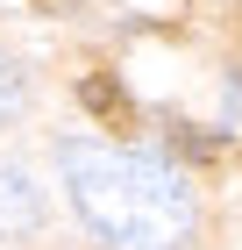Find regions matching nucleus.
Masks as SVG:
<instances>
[{"label":"nucleus","mask_w":242,"mask_h":250,"mask_svg":"<svg viewBox=\"0 0 242 250\" xmlns=\"http://www.w3.org/2000/svg\"><path fill=\"white\" fill-rule=\"evenodd\" d=\"M57 172L72 186L78 222L107 250H186L192 243V186L164 157L93 143V136H64Z\"/></svg>","instance_id":"nucleus-1"},{"label":"nucleus","mask_w":242,"mask_h":250,"mask_svg":"<svg viewBox=\"0 0 242 250\" xmlns=\"http://www.w3.org/2000/svg\"><path fill=\"white\" fill-rule=\"evenodd\" d=\"M36 229H43V186L0 157V236H36Z\"/></svg>","instance_id":"nucleus-2"},{"label":"nucleus","mask_w":242,"mask_h":250,"mask_svg":"<svg viewBox=\"0 0 242 250\" xmlns=\"http://www.w3.org/2000/svg\"><path fill=\"white\" fill-rule=\"evenodd\" d=\"M78 100H86V107H93V115H129V93H121V86H114V79H78Z\"/></svg>","instance_id":"nucleus-3"},{"label":"nucleus","mask_w":242,"mask_h":250,"mask_svg":"<svg viewBox=\"0 0 242 250\" xmlns=\"http://www.w3.org/2000/svg\"><path fill=\"white\" fill-rule=\"evenodd\" d=\"M171 150H178V157H221V136H192V129H171Z\"/></svg>","instance_id":"nucleus-4"},{"label":"nucleus","mask_w":242,"mask_h":250,"mask_svg":"<svg viewBox=\"0 0 242 250\" xmlns=\"http://www.w3.org/2000/svg\"><path fill=\"white\" fill-rule=\"evenodd\" d=\"M15 107H21V79H15V64L0 58V122L15 115Z\"/></svg>","instance_id":"nucleus-5"}]
</instances>
